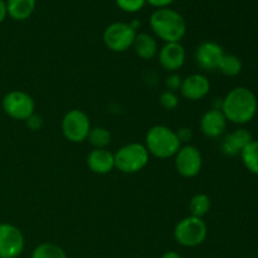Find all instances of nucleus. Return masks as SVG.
<instances>
[{"label":"nucleus","mask_w":258,"mask_h":258,"mask_svg":"<svg viewBox=\"0 0 258 258\" xmlns=\"http://www.w3.org/2000/svg\"><path fill=\"white\" fill-rule=\"evenodd\" d=\"M181 82H183V78L178 75V73H171L168 77L165 78V86L166 90L173 91V92H176L178 90H180Z\"/></svg>","instance_id":"a878e982"},{"label":"nucleus","mask_w":258,"mask_h":258,"mask_svg":"<svg viewBox=\"0 0 258 258\" xmlns=\"http://www.w3.org/2000/svg\"><path fill=\"white\" fill-rule=\"evenodd\" d=\"M176 135H178L179 141L181 143V145H186L189 144V141L193 139V131L189 127H180L178 131H176Z\"/></svg>","instance_id":"cd10ccee"},{"label":"nucleus","mask_w":258,"mask_h":258,"mask_svg":"<svg viewBox=\"0 0 258 258\" xmlns=\"http://www.w3.org/2000/svg\"><path fill=\"white\" fill-rule=\"evenodd\" d=\"M244 258H249V257H244Z\"/></svg>","instance_id":"473e14b6"},{"label":"nucleus","mask_w":258,"mask_h":258,"mask_svg":"<svg viewBox=\"0 0 258 258\" xmlns=\"http://www.w3.org/2000/svg\"><path fill=\"white\" fill-rule=\"evenodd\" d=\"M159 102H160L161 107L165 108V110L168 111H171V110H175V108L179 106V97L178 95H176V92L165 90L160 93Z\"/></svg>","instance_id":"b1692460"},{"label":"nucleus","mask_w":258,"mask_h":258,"mask_svg":"<svg viewBox=\"0 0 258 258\" xmlns=\"http://www.w3.org/2000/svg\"><path fill=\"white\" fill-rule=\"evenodd\" d=\"M224 49L221 44L212 40L201 43L197 47L194 59L196 63L204 71H214L218 68L219 62L224 55Z\"/></svg>","instance_id":"9b49d317"},{"label":"nucleus","mask_w":258,"mask_h":258,"mask_svg":"<svg viewBox=\"0 0 258 258\" xmlns=\"http://www.w3.org/2000/svg\"><path fill=\"white\" fill-rule=\"evenodd\" d=\"M32 258H68L64 249L55 243L45 242L33 249Z\"/></svg>","instance_id":"5701e85b"},{"label":"nucleus","mask_w":258,"mask_h":258,"mask_svg":"<svg viewBox=\"0 0 258 258\" xmlns=\"http://www.w3.org/2000/svg\"><path fill=\"white\" fill-rule=\"evenodd\" d=\"M136 55L144 60H150L158 55V42L148 33H138L133 44Z\"/></svg>","instance_id":"f3484780"},{"label":"nucleus","mask_w":258,"mask_h":258,"mask_svg":"<svg viewBox=\"0 0 258 258\" xmlns=\"http://www.w3.org/2000/svg\"><path fill=\"white\" fill-rule=\"evenodd\" d=\"M138 30L131 27L130 23L115 22L105 28L102 34L106 47L115 53H123L133 48Z\"/></svg>","instance_id":"423d86ee"},{"label":"nucleus","mask_w":258,"mask_h":258,"mask_svg":"<svg viewBox=\"0 0 258 258\" xmlns=\"http://www.w3.org/2000/svg\"><path fill=\"white\" fill-rule=\"evenodd\" d=\"M93 149H107L111 144V133L103 126H95L91 128L87 140Z\"/></svg>","instance_id":"4be33fe9"},{"label":"nucleus","mask_w":258,"mask_h":258,"mask_svg":"<svg viewBox=\"0 0 258 258\" xmlns=\"http://www.w3.org/2000/svg\"><path fill=\"white\" fill-rule=\"evenodd\" d=\"M25 122H27V126L30 128V130L38 131L42 128L43 118H42V116L37 115V113H33V115L30 116L27 121H25Z\"/></svg>","instance_id":"bb28decb"},{"label":"nucleus","mask_w":258,"mask_h":258,"mask_svg":"<svg viewBox=\"0 0 258 258\" xmlns=\"http://www.w3.org/2000/svg\"><path fill=\"white\" fill-rule=\"evenodd\" d=\"M253 140L252 134L246 128H238L227 134L222 140L221 150L227 156L241 155L243 149Z\"/></svg>","instance_id":"2eb2a0df"},{"label":"nucleus","mask_w":258,"mask_h":258,"mask_svg":"<svg viewBox=\"0 0 258 258\" xmlns=\"http://www.w3.org/2000/svg\"><path fill=\"white\" fill-rule=\"evenodd\" d=\"M3 110L9 117L18 121H27L35 113V101L28 92L13 90L3 98Z\"/></svg>","instance_id":"6e6552de"},{"label":"nucleus","mask_w":258,"mask_h":258,"mask_svg":"<svg viewBox=\"0 0 258 258\" xmlns=\"http://www.w3.org/2000/svg\"><path fill=\"white\" fill-rule=\"evenodd\" d=\"M179 91L186 100L201 101L208 96L209 91H211V82L207 76L202 75V73H193V75L183 78Z\"/></svg>","instance_id":"ddd939ff"},{"label":"nucleus","mask_w":258,"mask_h":258,"mask_svg":"<svg viewBox=\"0 0 258 258\" xmlns=\"http://www.w3.org/2000/svg\"><path fill=\"white\" fill-rule=\"evenodd\" d=\"M145 148L149 154L158 159L174 158L181 148L176 131L165 125H155L145 135Z\"/></svg>","instance_id":"7ed1b4c3"},{"label":"nucleus","mask_w":258,"mask_h":258,"mask_svg":"<svg viewBox=\"0 0 258 258\" xmlns=\"http://www.w3.org/2000/svg\"><path fill=\"white\" fill-rule=\"evenodd\" d=\"M227 123L228 121L221 108H211L206 111L199 121L202 134L211 139H217L223 135L227 128Z\"/></svg>","instance_id":"4468645a"},{"label":"nucleus","mask_w":258,"mask_h":258,"mask_svg":"<svg viewBox=\"0 0 258 258\" xmlns=\"http://www.w3.org/2000/svg\"><path fill=\"white\" fill-rule=\"evenodd\" d=\"M256 258H258V251H257V257Z\"/></svg>","instance_id":"2f4dec72"},{"label":"nucleus","mask_w":258,"mask_h":258,"mask_svg":"<svg viewBox=\"0 0 258 258\" xmlns=\"http://www.w3.org/2000/svg\"><path fill=\"white\" fill-rule=\"evenodd\" d=\"M242 163L249 173L258 175V140H252L241 153Z\"/></svg>","instance_id":"412c9836"},{"label":"nucleus","mask_w":258,"mask_h":258,"mask_svg":"<svg viewBox=\"0 0 258 258\" xmlns=\"http://www.w3.org/2000/svg\"><path fill=\"white\" fill-rule=\"evenodd\" d=\"M24 247V234L17 226L0 223V258H18Z\"/></svg>","instance_id":"9d476101"},{"label":"nucleus","mask_w":258,"mask_h":258,"mask_svg":"<svg viewBox=\"0 0 258 258\" xmlns=\"http://www.w3.org/2000/svg\"><path fill=\"white\" fill-rule=\"evenodd\" d=\"M8 17V8L5 0H0V23L4 22Z\"/></svg>","instance_id":"c756f323"},{"label":"nucleus","mask_w":258,"mask_h":258,"mask_svg":"<svg viewBox=\"0 0 258 258\" xmlns=\"http://www.w3.org/2000/svg\"><path fill=\"white\" fill-rule=\"evenodd\" d=\"M175 0H146V4H150L151 7L160 9V8H169Z\"/></svg>","instance_id":"c85d7f7f"},{"label":"nucleus","mask_w":258,"mask_h":258,"mask_svg":"<svg viewBox=\"0 0 258 258\" xmlns=\"http://www.w3.org/2000/svg\"><path fill=\"white\" fill-rule=\"evenodd\" d=\"M211 198L206 193L196 194L189 201V212H190V216L198 217V218H204L209 213V211H211Z\"/></svg>","instance_id":"aec40b11"},{"label":"nucleus","mask_w":258,"mask_h":258,"mask_svg":"<svg viewBox=\"0 0 258 258\" xmlns=\"http://www.w3.org/2000/svg\"><path fill=\"white\" fill-rule=\"evenodd\" d=\"M150 159L144 144L130 143L115 153V168L123 174H135L146 168Z\"/></svg>","instance_id":"20e7f679"},{"label":"nucleus","mask_w":258,"mask_h":258,"mask_svg":"<svg viewBox=\"0 0 258 258\" xmlns=\"http://www.w3.org/2000/svg\"><path fill=\"white\" fill-rule=\"evenodd\" d=\"M115 3L125 13H138L146 5V0H115Z\"/></svg>","instance_id":"393cba45"},{"label":"nucleus","mask_w":258,"mask_h":258,"mask_svg":"<svg viewBox=\"0 0 258 258\" xmlns=\"http://www.w3.org/2000/svg\"><path fill=\"white\" fill-rule=\"evenodd\" d=\"M161 258H183V257H181L180 254L178 253V252L168 251V252H165V253H164L163 256H161Z\"/></svg>","instance_id":"7c9ffc66"},{"label":"nucleus","mask_w":258,"mask_h":258,"mask_svg":"<svg viewBox=\"0 0 258 258\" xmlns=\"http://www.w3.org/2000/svg\"><path fill=\"white\" fill-rule=\"evenodd\" d=\"M208 227L203 218L188 216L179 221L174 228V238L176 243L188 248L198 247L206 241Z\"/></svg>","instance_id":"39448f33"},{"label":"nucleus","mask_w":258,"mask_h":258,"mask_svg":"<svg viewBox=\"0 0 258 258\" xmlns=\"http://www.w3.org/2000/svg\"><path fill=\"white\" fill-rule=\"evenodd\" d=\"M221 110L227 121L236 125H244L251 122L256 116L257 97L249 88L234 87L222 100Z\"/></svg>","instance_id":"f257e3e1"},{"label":"nucleus","mask_w":258,"mask_h":258,"mask_svg":"<svg viewBox=\"0 0 258 258\" xmlns=\"http://www.w3.org/2000/svg\"><path fill=\"white\" fill-rule=\"evenodd\" d=\"M60 128L66 140L73 144H81L87 140L92 126L90 117L85 111L73 108L63 116Z\"/></svg>","instance_id":"0eeeda50"},{"label":"nucleus","mask_w":258,"mask_h":258,"mask_svg":"<svg viewBox=\"0 0 258 258\" xmlns=\"http://www.w3.org/2000/svg\"><path fill=\"white\" fill-rule=\"evenodd\" d=\"M154 34L164 43L180 42L186 34V22L183 15L169 8H160L153 12L149 19Z\"/></svg>","instance_id":"f03ea898"},{"label":"nucleus","mask_w":258,"mask_h":258,"mask_svg":"<svg viewBox=\"0 0 258 258\" xmlns=\"http://www.w3.org/2000/svg\"><path fill=\"white\" fill-rule=\"evenodd\" d=\"M159 63L168 72L174 73L185 63L186 52L180 42L165 43L158 52Z\"/></svg>","instance_id":"f8f14e48"},{"label":"nucleus","mask_w":258,"mask_h":258,"mask_svg":"<svg viewBox=\"0 0 258 258\" xmlns=\"http://www.w3.org/2000/svg\"><path fill=\"white\" fill-rule=\"evenodd\" d=\"M87 166L92 173L106 175L115 169V154L107 149H93L87 155Z\"/></svg>","instance_id":"dca6fc26"},{"label":"nucleus","mask_w":258,"mask_h":258,"mask_svg":"<svg viewBox=\"0 0 258 258\" xmlns=\"http://www.w3.org/2000/svg\"><path fill=\"white\" fill-rule=\"evenodd\" d=\"M174 165L179 175L183 178H194L202 171L203 156L197 146L191 144L181 145L174 156Z\"/></svg>","instance_id":"1a4fd4ad"},{"label":"nucleus","mask_w":258,"mask_h":258,"mask_svg":"<svg viewBox=\"0 0 258 258\" xmlns=\"http://www.w3.org/2000/svg\"><path fill=\"white\" fill-rule=\"evenodd\" d=\"M8 8V17L17 22L29 19L37 7V0H5Z\"/></svg>","instance_id":"a211bd4d"},{"label":"nucleus","mask_w":258,"mask_h":258,"mask_svg":"<svg viewBox=\"0 0 258 258\" xmlns=\"http://www.w3.org/2000/svg\"><path fill=\"white\" fill-rule=\"evenodd\" d=\"M242 68H243V63H242L241 58L234 54L224 53L217 70L227 77H236L242 72Z\"/></svg>","instance_id":"6ab92c4d"}]
</instances>
